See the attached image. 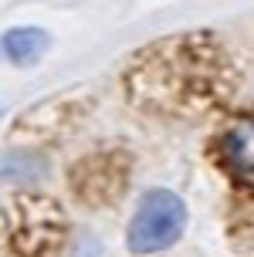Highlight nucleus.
I'll list each match as a JSON object with an SVG mask.
<instances>
[{
    "instance_id": "obj_1",
    "label": "nucleus",
    "mask_w": 254,
    "mask_h": 257,
    "mask_svg": "<svg viewBox=\"0 0 254 257\" xmlns=\"http://www.w3.org/2000/svg\"><path fill=\"white\" fill-rule=\"evenodd\" d=\"M183 227H187L183 200L170 190H149L132 213L126 244L132 254H156V250H166L170 244H177Z\"/></svg>"
},
{
    "instance_id": "obj_2",
    "label": "nucleus",
    "mask_w": 254,
    "mask_h": 257,
    "mask_svg": "<svg viewBox=\"0 0 254 257\" xmlns=\"http://www.w3.org/2000/svg\"><path fill=\"white\" fill-rule=\"evenodd\" d=\"M214 163L237 186L254 190V112L230 118L214 139Z\"/></svg>"
},
{
    "instance_id": "obj_3",
    "label": "nucleus",
    "mask_w": 254,
    "mask_h": 257,
    "mask_svg": "<svg viewBox=\"0 0 254 257\" xmlns=\"http://www.w3.org/2000/svg\"><path fill=\"white\" fill-rule=\"evenodd\" d=\"M44 51H48V34L38 27H17L4 38V54L14 64H34Z\"/></svg>"
}]
</instances>
